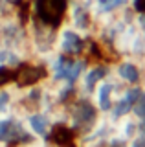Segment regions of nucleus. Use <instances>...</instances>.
I'll use <instances>...</instances> for the list:
<instances>
[{"label": "nucleus", "mask_w": 145, "mask_h": 147, "mask_svg": "<svg viewBox=\"0 0 145 147\" xmlns=\"http://www.w3.org/2000/svg\"><path fill=\"white\" fill-rule=\"evenodd\" d=\"M121 88H123V86H121L112 76H107L105 79L94 88L90 99H92V103L96 105V109L99 110V114H108V110H110L112 103H114L117 92Z\"/></svg>", "instance_id": "nucleus-6"}, {"label": "nucleus", "mask_w": 145, "mask_h": 147, "mask_svg": "<svg viewBox=\"0 0 145 147\" xmlns=\"http://www.w3.org/2000/svg\"><path fill=\"white\" fill-rule=\"evenodd\" d=\"M107 76H110V63L107 61H94L87 64L83 76L77 83V96H85V98H90L92 96L94 88L105 79Z\"/></svg>", "instance_id": "nucleus-5"}, {"label": "nucleus", "mask_w": 145, "mask_h": 147, "mask_svg": "<svg viewBox=\"0 0 145 147\" xmlns=\"http://www.w3.org/2000/svg\"><path fill=\"white\" fill-rule=\"evenodd\" d=\"M130 0H94L92 4V17L94 20H101L105 17H112L119 13L121 9L129 7Z\"/></svg>", "instance_id": "nucleus-8"}, {"label": "nucleus", "mask_w": 145, "mask_h": 147, "mask_svg": "<svg viewBox=\"0 0 145 147\" xmlns=\"http://www.w3.org/2000/svg\"><path fill=\"white\" fill-rule=\"evenodd\" d=\"M90 37L79 33L70 24L62 22L55 30V52L66 57H87Z\"/></svg>", "instance_id": "nucleus-2"}, {"label": "nucleus", "mask_w": 145, "mask_h": 147, "mask_svg": "<svg viewBox=\"0 0 145 147\" xmlns=\"http://www.w3.org/2000/svg\"><path fill=\"white\" fill-rule=\"evenodd\" d=\"M22 119H24V125H26L28 134L33 136V138H40V140H48L50 132H52L53 125H55L52 114L46 112V110L24 112L22 114Z\"/></svg>", "instance_id": "nucleus-7"}, {"label": "nucleus", "mask_w": 145, "mask_h": 147, "mask_svg": "<svg viewBox=\"0 0 145 147\" xmlns=\"http://www.w3.org/2000/svg\"><path fill=\"white\" fill-rule=\"evenodd\" d=\"M110 76L121 86H140L145 83V63L134 57H117L110 63Z\"/></svg>", "instance_id": "nucleus-3"}, {"label": "nucleus", "mask_w": 145, "mask_h": 147, "mask_svg": "<svg viewBox=\"0 0 145 147\" xmlns=\"http://www.w3.org/2000/svg\"><path fill=\"white\" fill-rule=\"evenodd\" d=\"M68 0H33V9L37 22L50 28H57L64 22L68 11Z\"/></svg>", "instance_id": "nucleus-4"}, {"label": "nucleus", "mask_w": 145, "mask_h": 147, "mask_svg": "<svg viewBox=\"0 0 145 147\" xmlns=\"http://www.w3.org/2000/svg\"><path fill=\"white\" fill-rule=\"evenodd\" d=\"M134 24H136V28H138L140 35H142V37H143V40H145V11H140V13H136Z\"/></svg>", "instance_id": "nucleus-9"}, {"label": "nucleus", "mask_w": 145, "mask_h": 147, "mask_svg": "<svg viewBox=\"0 0 145 147\" xmlns=\"http://www.w3.org/2000/svg\"><path fill=\"white\" fill-rule=\"evenodd\" d=\"M64 114H66L64 123L75 132V136L87 134L101 116L99 110L96 109V105L92 103V99L85 98V96L72 98L64 107Z\"/></svg>", "instance_id": "nucleus-1"}]
</instances>
